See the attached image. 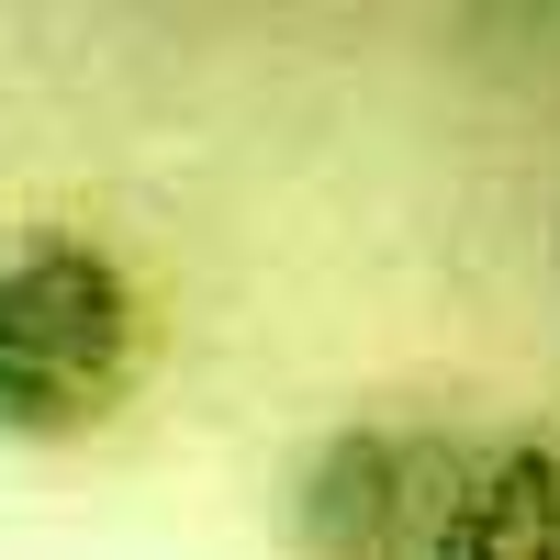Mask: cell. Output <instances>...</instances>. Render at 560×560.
I'll return each instance as SVG.
<instances>
[{
  "label": "cell",
  "mask_w": 560,
  "mask_h": 560,
  "mask_svg": "<svg viewBox=\"0 0 560 560\" xmlns=\"http://www.w3.org/2000/svg\"><path fill=\"white\" fill-rule=\"evenodd\" d=\"M135 359H147V303L113 247L23 236L0 258V438H90L135 393Z\"/></svg>",
  "instance_id": "obj_1"
},
{
  "label": "cell",
  "mask_w": 560,
  "mask_h": 560,
  "mask_svg": "<svg viewBox=\"0 0 560 560\" xmlns=\"http://www.w3.org/2000/svg\"><path fill=\"white\" fill-rule=\"evenodd\" d=\"M427 560H560V438L482 448Z\"/></svg>",
  "instance_id": "obj_3"
},
{
  "label": "cell",
  "mask_w": 560,
  "mask_h": 560,
  "mask_svg": "<svg viewBox=\"0 0 560 560\" xmlns=\"http://www.w3.org/2000/svg\"><path fill=\"white\" fill-rule=\"evenodd\" d=\"M471 459L482 448L438 427H337L280 482V538H292V560H427Z\"/></svg>",
  "instance_id": "obj_2"
}]
</instances>
